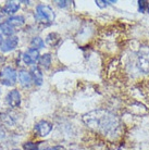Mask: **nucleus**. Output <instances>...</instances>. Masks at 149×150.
Here are the masks:
<instances>
[{
  "instance_id": "1",
  "label": "nucleus",
  "mask_w": 149,
  "mask_h": 150,
  "mask_svg": "<svg viewBox=\"0 0 149 150\" xmlns=\"http://www.w3.org/2000/svg\"><path fill=\"white\" fill-rule=\"evenodd\" d=\"M84 123L104 135H110L118 132L120 127L119 119L106 110H95L83 116Z\"/></svg>"
},
{
  "instance_id": "2",
  "label": "nucleus",
  "mask_w": 149,
  "mask_h": 150,
  "mask_svg": "<svg viewBox=\"0 0 149 150\" xmlns=\"http://www.w3.org/2000/svg\"><path fill=\"white\" fill-rule=\"evenodd\" d=\"M35 18L37 20V22L39 24H41L43 26H49L55 21V13H53V11H52V9L50 7L44 6V4H39L36 8Z\"/></svg>"
},
{
  "instance_id": "3",
  "label": "nucleus",
  "mask_w": 149,
  "mask_h": 150,
  "mask_svg": "<svg viewBox=\"0 0 149 150\" xmlns=\"http://www.w3.org/2000/svg\"><path fill=\"white\" fill-rule=\"evenodd\" d=\"M0 81L6 86H13L16 82V72L14 69L6 67L0 71Z\"/></svg>"
},
{
  "instance_id": "4",
  "label": "nucleus",
  "mask_w": 149,
  "mask_h": 150,
  "mask_svg": "<svg viewBox=\"0 0 149 150\" xmlns=\"http://www.w3.org/2000/svg\"><path fill=\"white\" fill-rule=\"evenodd\" d=\"M39 51L37 49H34V48H30L27 51H26L24 54H23V61L25 64H34L36 63L37 61H39Z\"/></svg>"
},
{
  "instance_id": "5",
  "label": "nucleus",
  "mask_w": 149,
  "mask_h": 150,
  "mask_svg": "<svg viewBox=\"0 0 149 150\" xmlns=\"http://www.w3.org/2000/svg\"><path fill=\"white\" fill-rule=\"evenodd\" d=\"M7 102L12 108H18L21 105V95H20L19 90H11L7 95Z\"/></svg>"
},
{
  "instance_id": "6",
  "label": "nucleus",
  "mask_w": 149,
  "mask_h": 150,
  "mask_svg": "<svg viewBox=\"0 0 149 150\" xmlns=\"http://www.w3.org/2000/svg\"><path fill=\"white\" fill-rule=\"evenodd\" d=\"M18 44H19V38L16 36H11V37L7 38L6 40H4V42L0 46V49L4 52H7V51L13 50L18 46Z\"/></svg>"
},
{
  "instance_id": "7",
  "label": "nucleus",
  "mask_w": 149,
  "mask_h": 150,
  "mask_svg": "<svg viewBox=\"0 0 149 150\" xmlns=\"http://www.w3.org/2000/svg\"><path fill=\"white\" fill-rule=\"evenodd\" d=\"M35 129L40 136H47L51 132L52 129V125L47 121H40L36 124L35 126Z\"/></svg>"
},
{
  "instance_id": "8",
  "label": "nucleus",
  "mask_w": 149,
  "mask_h": 150,
  "mask_svg": "<svg viewBox=\"0 0 149 150\" xmlns=\"http://www.w3.org/2000/svg\"><path fill=\"white\" fill-rule=\"evenodd\" d=\"M30 73L34 84L37 85V86H40L41 84H43V82H44V79H43V73L39 70V68L38 67H33V68L31 69Z\"/></svg>"
},
{
  "instance_id": "9",
  "label": "nucleus",
  "mask_w": 149,
  "mask_h": 150,
  "mask_svg": "<svg viewBox=\"0 0 149 150\" xmlns=\"http://www.w3.org/2000/svg\"><path fill=\"white\" fill-rule=\"evenodd\" d=\"M19 79L23 87H30L31 84H32V81H33L32 76H31V73L24 71V70L19 72Z\"/></svg>"
},
{
  "instance_id": "10",
  "label": "nucleus",
  "mask_w": 149,
  "mask_h": 150,
  "mask_svg": "<svg viewBox=\"0 0 149 150\" xmlns=\"http://www.w3.org/2000/svg\"><path fill=\"white\" fill-rule=\"evenodd\" d=\"M19 4H16L14 1H8L7 4H4V14H13L19 10Z\"/></svg>"
},
{
  "instance_id": "11",
  "label": "nucleus",
  "mask_w": 149,
  "mask_h": 150,
  "mask_svg": "<svg viewBox=\"0 0 149 150\" xmlns=\"http://www.w3.org/2000/svg\"><path fill=\"white\" fill-rule=\"evenodd\" d=\"M7 23L12 27H19L24 24V18L19 15V16H11L7 20Z\"/></svg>"
},
{
  "instance_id": "12",
  "label": "nucleus",
  "mask_w": 149,
  "mask_h": 150,
  "mask_svg": "<svg viewBox=\"0 0 149 150\" xmlns=\"http://www.w3.org/2000/svg\"><path fill=\"white\" fill-rule=\"evenodd\" d=\"M39 64L44 69H49L50 68V64H51V54L50 53H45L39 58Z\"/></svg>"
},
{
  "instance_id": "13",
  "label": "nucleus",
  "mask_w": 149,
  "mask_h": 150,
  "mask_svg": "<svg viewBox=\"0 0 149 150\" xmlns=\"http://www.w3.org/2000/svg\"><path fill=\"white\" fill-rule=\"evenodd\" d=\"M60 40H61V38L57 33H50L46 38V42L50 46H57L60 42Z\"/></svg>"
},
{
  "instance_id": "14",
  "label": "nucleus",
  "mask_w": 149,
  "mask_h": 150,
  "mask_svg": "<svg viewBox=\"0 0 149 150\" xmlns=\"http://www.w3.org/2000/svg\"><path fill=\"white\" fill-rule=\"evenodd\" d=\"M0 32L4 35H7L9 37H11V35L14 33V30H13V27L11 25H9L7 22H4L2 24H0Z\"/></svg>"
},
{
  "instance_id": "15",
  "label": "nucleus",
  "mask_w": 149,
  "mask_h": 150,
  "mask_svg": "<svg viewBox=\"0 0 149 150\" xmlns=\"http://www.w3.org/2000/svg\"><path fill=\"white\" fill-rule=\"evenodd\" d=\"M31 45H32V47H33L34 49H41L44 48V46H45V42H44V40L41 39L40 37H34L33 39H32V41H31Z\"/></svg>"
},
{
  "instance_id": "16",
  "label": "nucleus",
  "mask_w": 149,
  "mask_h": 150,
  "mask_svg": "<svg viewBox=\"0 0 149 150\" xmlns=\"http://www.w3.org/2000/svg\"><path fill=\"white\" fill-rule=\"evenodd\" d=\"M147 6H148V1L139 0L138 1V11L140 13H144L145 11H147Z\"/></svg>"
},
{
  "instance_id": "17",
  "label": "nucleus",
  "mask_w": 149,
  "mask_h": 150,
  "mask_svg": "<svg viewBox=\"0 0 149 150\" xmlns=\"http://www.w3.org/2000/svg\"><path fill=\"white\" fill-rule=\"evenodd\" d=\"M24 150H39L38 148V144L35 143H26L24 144Z\"/></svg>"
},
{
  "instance_id": "18",
  "label": "nucleus",
  "mask_w": 149,
  "mask_h": 150,
  "mask_svg": "<svg viewBox=\"0 0 149 150\" xmlns=\"http://www.w3.org/2000/svg\"><path fill=\"white\" fill-rule=\"evenodd\" d=\"M109 4V1H106V0H96V4H97L99 8H106L107 4Z\"/></svg>"
},
{
  "instance_id": "19",
  "label": "nucleus",
  "mask_w": 149,
  "mask_h": 150,
  "mask_svg": "<svg viewBox=\"0 0 149 150\" xmlns=\"http://www.w3.org/2000/svg\"><path fill=\"white\" fill-rule=\"evenodd\" d=\"M67 4H69V1H57V4L59 6L60 8H65L67 6Z\"/></svg>"
},
{
  "instance_id": "20",
  "label": "nucleus",
  "mask_w": 149,
  "mask_h": 150,
  "mask_svg": "<svg viewBox=\"0 0 149 150\" xmlns=\"http://www.w3.org/2000/svg\"><path fill=\"white\" fill-rule=\"evenodd\" d=\"M46 150H63V147L62 146H55V147H49Z\"/></svg>"
},
{
  "instance_id": "21",
  "label": "nucleus",
  "mask_w": 149,
  "mask_h": 150,
  "mask_svg": "<svg viewBox=\"0 0 149 150\" xmlns=\"http://www.w3.org/2000/svg\"><path fill=\"white\" fill-rule=\"evenodd\" d=\"M4 8H0V20L2 19V16H4Z\"/></svg>"
},
{
  "instance_id": "22",
  "label": "nucleus",
  "mask_w": 149,
  "mask_h": 150,
  "mask_svg": "<svg viewBox=\"0 0 149 150\" xmlns=\"http://www.w3.org/2000/svg\"><path fill=\"white\" fill-rule=\"evenodd\" d=\"M4 60H6V58L2 57V56H0V65H1V64H4Z\"/></svg>"
},
{
  "instance_id": "23",
  "label": "nucleus",
  "mask_w": 149,
  "mask_h": 150,
  "mask_svg": "<svg viewBox=\"0 0 149 150\" xmlns=\"http://www.w3.org/2000/svg\"><path fill=\"white\" fill-rule=\"evenodd\" d=\"M2 42H4V40H2V37H1V34H0V46H1Z\"/></svg>"
},
{
  "instance_id": "24",
  "label": "nucleus",
  "mask_w": 149,
  "mask_h": 150,
  "mask_svg": "<svg viewBox=\"0 0 149 150\" xmlns=\"http://www.w3.org/2000/svg\"><path fill=\"white\" fill-rule=\"evenodd\" d=\"M147 13L149 14V2H148V6H147Z\"/></svg>"
},
{
  "instance_id": "25",
  "label": "nucleus",
  "mask_w": 149,
  "mask_h": 150,
  "mask_svg": "<svg viewBox=\"0 0 149 150\" xmlns=\"http://www.w3.org/2000/svg\"><path fill=\"white\" fill-rule=\"evenodd\" d=\"M13 150H20V149H13Z\"/></svg>"
}]
</instances>
